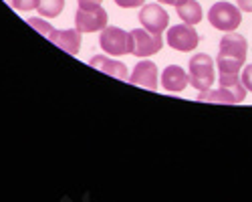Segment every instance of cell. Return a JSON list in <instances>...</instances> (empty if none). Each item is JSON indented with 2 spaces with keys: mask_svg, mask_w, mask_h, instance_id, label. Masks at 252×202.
I'll list each match as a JSON object with an SVG mask.
<instances>
[{
  "mask_svg": "<svg viewBox=\"0 0 252 202\" xmlns=\"http://www.w3.org/2000/svg\"><path fill=\"white\" fill-rule=\"evenodd\" d=\"M246 51H248V43L242 34H236L234 31L224 34V38L220 40V49H218L220 79L240 77V69L246 61Z\"/></svg>",
  "mask_w": 252,
  "mask_h": 202,
  "instance_id": "obj_1",
  "label": "cell"
},
{
  "mask_svg": "<svg viewBox=\"0 0 252 202\" xmlns=\"http://www.w3.org/2000/svg\"><path fill=\"white\" fill-rule=\"evenodd\" d=\"M176 8H178V16L186 25H198L202 20V6L196 2V0H184V2L178 4Z\"/></svg>",
  "mask_w": 252,
  "mask_h": 202,
  "instance_id": "obj_14",
  "label": "cell"
},
{
  "mask_svg": "<svg viewBox=\"0 0 252 202\" xmlns=\"http://www.w3.org/2000/svg\"><path fill=\"white\" fill-rule=\"evenodd\" d=\"M188 77H190V85L198 91H208L214 83V61L206 53H198L190 59L188 65Z\"/></svg>",
  "mask_w": 252,
  "mask_h": 202,
  "instance_id": "obj_3",
  "label": "cell"
},
{
  "mask_svg": "<svg viewBox=\"0 0 252 202\" xmlns=\"http://www.w3.org/2000/svg\"><path fill=\"white\" fill-rule=\"evenodd\" d=\"M4 2H6V4H10V2H12V0H4Z\"/></svg>",
  "mask_w": 252,
  "mask_h": 202,
  "instance_id": "obj_23",
  "label": "cell"
},
{
  "mask_svg": "<svg viewBox=\"0 0 252 202\" xmlns=\"http://www.w3.org/2000/svg\"><path fill=\"white\" fill-rule=\"evenodd\" d=\"M101 49L111 55V57H121L125 53H129V33H125L117 27H105L99 36Z\"/></svg>",
  "mask_w": 252,
  "mask_h": 202,
  "instance_id": "obj_7",
  "label": "cell"
},
{
  "mask_svg": "<svg viewBox=\"0 0 252 202\" xmlns=\"http://www.w3.org/2000/svg\"><path fill=\"white\" fill-rule=\"evenodd\" d=\"M38 4H40V0H12L10 2L14 10H27V12L38 8Z\"/></svg>",
  "mask_w": 252,
  "mask_h": 202,
  "instance_id": "obj_17",
  "label": "cell"
},
{
  "mask_svg": "<svg viewBox=\"0 0 252 202\" xmlns=\"http://www.w3.org/2000/svg\"><path fill=\"white\" fill-rule=\"evenodd\" d=\"M29 25H31L32 29H36L43 36H49L51 31H53V27L47 23V20H43V18H29Z\"/></svg>",
  "mask_w": 252,
  "mask_h": 202,
  "instance_id": "obj_16",
  "label": "cell"
},
{
  "mask_svg": "<svg viewBox=\"0 0 252 202\" xmlns=\"http://www.w3.org/2000/svg\"><path fill=\"white\" fill-rule=\"evenodd\" d=\"M63 6H65V0H40L36 10L47 18H55L63 12Z\"/></svg>",
  "mask_w": 252,
  "mask_h": 202,
  "instance_id": "obj_15",
  "label": "cell"
},
{
  "mask_svg": "<svg viewBox=\"0 0 252 202\" xmlns=\"http://www.w3.org/2000/svg\"><path fill=\"white\" fill-rule=\"evenodd\" d=\"M208 20L214 29L224 31V33H232L242 23V12H240V8H236L230 2H216L208 10Z\"/></svg>",
  "mask_w": 252,
  "mask_h": 202,
  "instance_id": "obj_4",
  "label": "cell"
},
{
  "mask_svg": "<svg viewBox=\"0 0 252 202\" xmlns=\"http://www.w3.org/2000/svg\"><path fill=\"white\" fill-rule=\"evenodd\" d=\"M163 47L161 34L150 33L148 29H133L129 31V53L135 57H150L156 55Z\"/></svg>",
  "mask_w": 252,
  "mask_h": 202,
  "instance_id": "obj_5",
  "label": "cell"
},
{
  "mask_svg": "<svg viewBox=\"0 0 252 202\" xmlns=\"http://www.w3.org/2000/svg\"><path fill=\"white\" fill-rule=\"evenodd\" d=\"M236 2H238V8H240V10L252 12V0H236Z\"/></svg>",
  "mask_w": 252,
  "mask_h": 202,
  "instance_id": "obj_20",
  "label": "cell"
},
{
  "mask_svg": "<svg viewBox=\"0 0 252 202\" xmlns=\"http://www.w3.org/2000/svg\"><path fill=\"white\" fill-rule=\"evenodd\" d=\"M127 81L131 85L156 91L158 89V67H156V63H152V61H139L133 69V73L127 77Z\"/></svg>",
  "mask_w": 252,
  "mask_h": 202,
  "instance_id": "obj_10",
  "label": "cell"
},
{
  "mask_svg": "<svg viewBox=\"0 0 252 202\" xmlns=\"http://www.w3.org/2000/svg\"><path fill=\"white\" fill-rule=\"evenodd\" d=\"M240 79H242L244 87L252 91V65H246V67H244V71H242V77H240Z\"/></svg>",
  "mask_w": 252,
  "mask_h": 202,
  "instance_id": "obj_18",
  "label": "cell"
},
{
  "mask_svg": "<svg viewBox=\"0 0 252 202\" xmlns=\"http://www.w3.org/2000/svg\"><path fill=\"white\" fill-rule=\"evenodd\" d=\"M188 83H190V77H188V73L180 65H170L161 73V85L167 91H174V93L184 91Z\"/></svg>",
  "mask_w": 252,
  "mask_h": 202,
  "instance_id": "obj_13",
  "label": "cell"
},
{
  "mask_svg": "<svg viewBox=\"0 0 252 202\" xmlns=\"http://www.w3.org/2000/svg\"><path fill=\"white\" fill-rule=\"evenodd\" d=\"M159 4H174V6H178V4H182L184 0H158Z\"/></svg>",
  "mask_w": 252,
  "mask_h": 202,
  "instance_id": "obj_21",
  "label": "cell"
},
{
  "mask_svg": "<svg viewBox=\"0 0 252 202\" xmlns=\"http://www.w3.org/2000/svg\"><path fill=\"white\" fill-rule=\"evenodd\" d=\"M107 27V10L99 2L81 0L75 12V29L81 33H97Z\"/></svg>",
  "mask_w": 252,
  "mask_h": 202,
  "instance_id": "obj_2",
  "label": "cell"
},
{
  "mask_svg": "<svg viewBox=\"0 0 252 202\" xmlns=\"http://www.w3.org/2000/svg\"><path fill=\"white\" fill-rule=\"evenodd\" d=\"M89 65L101 73H107L115 79H121V81H127V67H125V63H119V61L115 59H107V57H103V55H95L91 57L89 61Z\"/></svg>",
  "mask_w": 252,
  "mask_h": 202,
  "instance_id": "obj_12",
  "label": "cell"
},
{
  "mask_svg": "<svg viewBox=\"0 0 252 202\" xmlns=\"http://www.w3.org/2000/svg\"><path fill=\"white\" fill-rule=\"evenodd\" d=\"M79 2H81V0H79ZM89 2H101V0H89Z\"/></svg>",
  "mask_w": 252,
  "mask_h": 202,
  "instance_id": "obj_22",
  "label": "cell"
},
{
  "mask_svg": "<svg viewBox=\"0 0 252 202\" xmlns=\"http://www.w3.org/2000/svg\"><path fill=\"white\" fill-rule=\"evenodd\" d=\"M139 23L143 25V29H148L150 33H156V34H161L167 25H170V16L167 12L159 6V4H145L141 10H139Z\"/></svg>",
  "mask_w": 252,
  "mask_h": 202,
  "instance_id": "obj_9",
  "label": "cell"
},
{
  "mask_svg": "<svg viewBox=\"0 0 252 202\" xmlns=\"http://www.w3.org/2000/svg\"><path fill=\"white\" fill-rule=\"evenodd\" d=\"M165 43L170 45L176 51L188 53V51H194L200 43V34L196 33V29L192 25H174L167 29L165 33Z\"/></svg>",
  "mask_w": 252,
  "mask_h": 202,
  "instance_id": "obj_6",
  "label": "cell"
},
{
  "mask_svg": "<svg viewBox=\"0 0 252 202\" xmlns=\"http://www.w3.org/2000/svg\"><path fill=\"white\" fill-rule=\"evenodd\" d=\"M246 97V87L244 85H220L214 91H200L198 101H212V103H240Z\"/></svg>",
  "mask_w": 252,
  "mask_h": 202,
  "instance_id": "obj_8",
  "label": "cell"
},
{
  "mask_svg": "<svg viewBox=\"0 0 252 202\" xmlns=\"http://www.w3.org/2000/svg\"><path fill=\"white\" fill-rule=\"evenodd\" d=\"M145 0H115V4L121 6V8H137V6H143Z\"/></svg>",
  "mask_w": 252,
  "mask_h": 202,
  "instance_id": "obj_19",
  "label": "cell"
},
{
  "mask_svg": "<svg viewBox=\"0 0 252 202\" xmlns=\"http://www.w3.org/2000/svg\"><path fill=\"white\" fill-rule=\"evenodd\" d=\"M47 38L53 45H57L59 49H63L69 55H77L81 49V31H77V29H65V31L53 29Z\"/></svg>",
  "mask_w": 252,
  "mask_h": 202,
  "instance_id": "obj_11",
  "label": "cell"
}]
</instances>
